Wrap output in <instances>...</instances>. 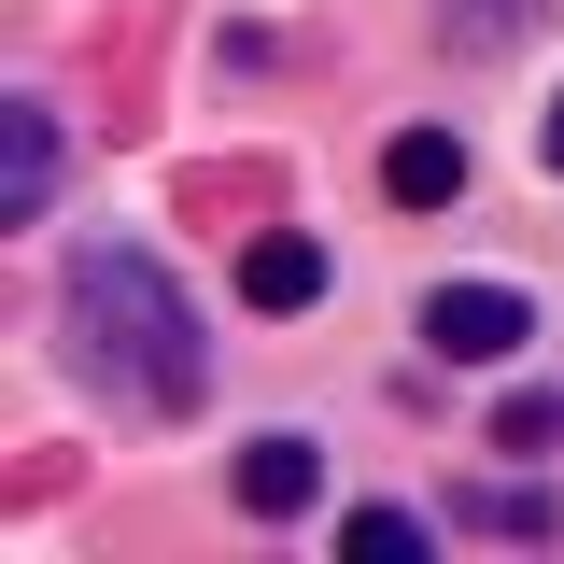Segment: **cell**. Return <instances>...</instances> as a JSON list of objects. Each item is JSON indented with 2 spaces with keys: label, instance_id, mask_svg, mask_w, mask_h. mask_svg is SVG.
<instances>
[{
  "label": "cell",
  "instance_id": "obj_1",
  "mask_svg": "<svg viewBox=\"0 0 564 564\" xmlns=\"http://www.w3.org/2000/svg\"><path fill=\"white\" fill-rule=\"evenodd\" d=\"M57 339H70V367H85L113 410H141V423H184L212 395V339H198V311H184V282H170V254H141V240H70Z\"/></svg>",
  "mask_w": 564,
  "mask_h": 564
},
{
  "label": "cell",
  "instance_id": "obj_2",
  "mask_svg": "<svg viewBox=\"0 0 564 564\" xmlns=\"http://www.w3.org/2000/svg\"><path fill=\"white\" fill-rule=\"evenodd\" d=\"M423 352L437 367H522L536 352V296L522 282H437L423 296Z\"/></svg>",
  "mask_w": 564,
  "mask_h": 564
},
{
  "label": "cell",
  "instance_id": "obj_3",
  "mask_svg": "<svg viewBox=\"0 0 564 564\" xmlns=\"http://www.w3.org/2000/svg\"><path fill=\"white\" fill-rule=\"evenodd\" d=\"M57 170H70L57 99H43V85H14V99H0V226H43V212H57Z\"/></svg>",
  "mask_w": 564,
  "mask_h": 564
},
{
  "label": "cell",
  "instance_id": "obj_4",
  "mask_svg": "<svg viewBox=\"0 0 564 564\" xmlns=\"http://www.w3.org/2000/svg\"><path fill=\"white\" fill-rule=\"evenodd\" d=\"M226 494H240L254 522H296V508H325V452H311L296 423H269V437H240V466H226Z\"/></svg>",
  "mask_w": 564,
  "mask_h": 564
},
{
  "label": "cell",
  "instance_id": "obj_5",
  "mask_svg": "<svg viewBox=\"0 0 564 564\" xmlns=\"http://www.w3.org/2000/svg\"><path fill=\"white\" fill-rule=\"evenodd\" d=\"M381 184H395L410 212H452V198H466V141H452V128H395V141H381Z\"/></svg>",
  "mask_w": 564,
  "mask_h": 564
},
{
  "label": "cell",
  "instance_id": "obj_6",
  "mask_svg": "<svg viewBox=\"0 0 564 564\" xmlns=\"http://www.w3.org/2000/svg\"><path fill=\"white\" fill-rule=\"evenodd\" d=\"M240 296H254V311H311V296H325V240H296V226L254 240V254H240Z\"/></svg>",
  "mask_w": 564,
  "mask_h": 564
},
{
  "label": "cell",
  "instance_id": "obj_7",
  "mask_svg": "<svg viewBox=\"0 0 564 564\" xmlns=\"http://www.w3.org/2000/svg\"><path fill=\"white\" fill-rule=\"evenodd\" d=\"M452 522H466V536H564V508L536 480H466L452 494Z\"/></svg>",
  "mask_w": 564,
  "mask_h": 564
},
{
  "label": "cell",
  "instance_id": "obj_8",
  "mask_svg": "<svg viewBox=\"0 0 564 564\" xmlns=\"http://www.w3.org/2000/svg\"><path fill=\"white\" fill-rule=\"evenodd\" d=\"M339 564H423V508H339Z\"/></svg>",
  "mask_w": 564,
  "mask_h": 564
},
{
  "label": "cell",
  "instance_id": "obj_9",
  "mask_svg": "<svg viewBox=\"0 0 564 564\" xmlns=\"http://www.w3.org/2000/svg\"><path fill=\"white\" fill-rule=\"evenodd\" d=\"M536 14H551V0H466V14H452V43H466V57H494V43H522Z\"/></svg>",
  "mask_w": 564,
  "mask_h": 564
},
{
  "label": "cell",
  "instance_id": "obj_10",
  "mask_svg": "<svg viewBox=\"0 0 564 564\" xmlns=\"http://www.w3.org/2000/svg\"><path fill=\"white\" fill-rule=\"evenodd\" d=\"M551 437H564V395H522V410L494 423V452H551Z\"/></svg>",
  "mask_w": 564,
  "mask_h": 564
},
{
  "label": "cell",
  "instance_id": "obj_11",
  "mask_svg": "<svg viewBox=\"0 0 564 564\" xmlns=\"http://www.w3.org/2000/svg\"><path fill=\"white\" fill-rule=\"evenodd\" d=\"M536 155H551V170H564V99H551V128H536Z\"/></svg>",
  "mask_w": 564,
  "mask_h": 564
}]
</instances>
